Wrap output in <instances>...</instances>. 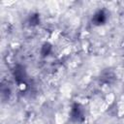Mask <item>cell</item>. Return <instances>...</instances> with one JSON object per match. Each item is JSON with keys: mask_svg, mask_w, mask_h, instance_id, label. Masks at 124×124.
Returning a JSON list of instances; mask_svg holds the SVG:
<instances>
[{"mask_svg": "<svg viewBox=\"0 0 124 124\" xmlns=\"http://www.w3.org/2000/svg\"><path fill=\"white\" fill-rule=\"evenodd\" d=\"M13 76L15 78V80L18 84H22L26 78V71L25 68L21 65H16L13 70Z\"/></svg>", "mask_w": 124, "mask_h": 124, "instance_id": "obj_3", "label": "cell"}, {"mask_svg": "<svg viewBox=\"0 0 124 124\" xmlns=\"http://www.w3.org/2000/svg\"><path fill=\"white\" fill-rule=\"evenodd\" d=\"M51 49H52V46H51V45L49 43H44L42 47H41V54H42V56L48 55L51 52Z\"/></svg>", "mask_w": 124, "mask_h": 124, "instance_id": "obj_5", "label": "cell"}, {"mask_svg": "<svg viewBox=\"0 0 124 124\" xmlns=\"http://www.w3.org/2000/svg\"><path fill=\"white\" fill-rule=\"evenodd\" d=\"M108 20V14L104 9L98 10L92 16V23L96 26L103 25Z\"/></svg>", "mask_w": 124, "mask_h": 124, "instance_id": "obj_2", "label": "cell"}, {"mask_svg": "<svg viewBox=\"0 0 124 124\" xmlns=\"http://www.w3.org/2000/svg\"><path fill=\"white\" fill-rule=\"evenodd\" d=\"M28 22H29V24H30L31 26H36V25H38V24L40 23V16H39V14L35 13V14L30 15V16H29V18H28Z\"/></svg>", "mask_w": 124, "mask_h": 124, "instance_id": "obj_4", "label": "cell"}, {"mask_svg": "<svg viewBox=\"0 0 124 124\" xmlns=\"http://www.w3.org/2000/svg\"><path fill=\"white\" fill-rule=\"evenodd\" d=\"M85 118L84 109L80 104L75 103L70 111V119L73 122H82Z\"/></svg>", "mask_w": 124, "mask_h": 124, "instance_id": "obj_1", "label": "cell"}]
</instances>
